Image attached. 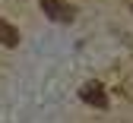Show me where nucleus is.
I'll return each mask as SVG.
<instances>
[{"instance_id": "f257e3e1", "label": "nucleus", "mask_w": 133, "mask_h": 123, "mask_svg": "<svg viewBox=\"0 0 133 123\" xmlns=\"http://www.w3.org/2000/svg\"><path fill=\"white\" fill-rule=\"evenodd\" d=\"M38 6H41L44 16H51L54 22H70L76 16V10L66 3V0H38Z\"/></svg>"}, {"instance_id": "f03ea898", "label": "nucleus", "mask_w": 133, "mask_h": 123, "mask_svg": "<svg viewBox=\"0 0 133 123\" xmlns=\"http://www.w3.org/2000/svg\"><path fill=\"white\" fill-rule=\"evenodd\" d=\"M79 98L86 101V104H92V107H102V111L108 107V92H105L98 82H89V85H82V89H79Z\"/></svg>"}, {"instance_id": "7ed1b4c3", "label": "nucleus", "mask_w": 133, "mask_h": 123, "mask_svg": "<svg viewBox=\"0 0 133 123\" xmlns=\"http://www.w3.org/2000/svg\"><path fill=\"white\" fill-rule=\"evenodd\" d=\"M0 44H6V47L19 44V28L13 22H6V19H0Z\"/></svg>"}]
</instances>
